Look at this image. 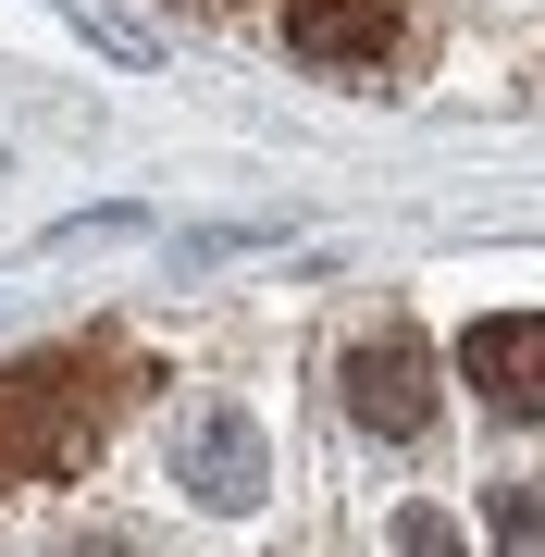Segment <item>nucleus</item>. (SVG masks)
Returning <instances> with one entry per match:
<instances>
[{
    "mask_svg": "<svg viewBox=\"0 0 545 557\" xmlns=\"http://www.w3.org/2000/svg\"><path fill=\"white\" fill-rule=\"evenodd\" d=\"M211 13H223V0H211Z\"/></svg>",
    "mask_w": 545,
    "mask_h": 557,
    "instance_id": "6e6552de",
    "label": "nucleus"
},
{
    "mask_svg": "<svg viewBox=\"0 0 545 557\" xmlns=\"http://www.w3.org/2000/svg\"><path fill=\"white\" fill-rule=\"evenodd\" d=\"M459 372L484 384V409L545 421V310H484V322L459 335Z\"/></svg>",
    "mask_w": 545,
    "mask_h": 557,
    "instance_id": "39448f33",
    "label": "nucleus"
},
{
    "mask_svg": "<svg viewBox=\"0 0 545 557\" xmlns=\"http://www.w3.org/2000/svg\"><path fill=\"white\" fill-rule=\"evenodd\" d=\"M397 545H409V557H471L459 508H397Z\"/></svg>",
    "mask_w": 545,
    "mask_h": 557,
    "instance_id": "423d86ee",
    "label": "nucleus"
},
{
    "mask_svg": "<svg viewBox=\"0 0 545 557\" xmlns=\"http://www.w3.org/2000/svg\"><path fill=\"white\" fill-rule=\"evenodd\" d=\"M100 458V359L38 347L0 372V483H75Z\"/></svg>",
    "mask_w": 545,
    "mask_h": 557,
    "instance_id": "f257e3e1",
    "label": "nucleus"
},
{
    "mask_svg": "<svg viewBox=\"0 0 545 557\" xmlns=\"http://www.w3.org/2000/svg\"><path fill=\"white\" fill-rule=\"evenodd\" d=\"M174 483H186L199 508H223V520L261 508V496H273V446H261V421H248L236 397H199V409L174 421Z\"/></svg>",
    "mask_w": 545,
    "mask_h": 557,
    "instance_id": "7ed1b4c3",
    "label": "nucleus"
},
{
    "mask_svg": "<svg viewBox=\"0 0 545 557\" xmlns=\"http://www.w3.org/2000/svg\"><path fill=\"white\" fill-rule=\"evenodd\" d=\"M347 421H360L372 446L434 434V347L409 335V322H372V335L347 347Z\"/></svg>",
    "mask_w": 545,
    "mask_h": 557,
    "instance_id": "f03ea898",
    "label": "nucleus"
},
{
    "mask_svg": "<svg viewBox=\"0 0 545 557\" xmlns=\"http://www.w3.org/2000/svg\"><path fill=\"white\" fill-rule=\"evenodd\" d=\"M285 50L310 75H384L409 50V0H285Z\"/></svg>",
    "mask_w": 545,
    "mask_h": 557,
    "instance_id": "20e7f679",
    "label": "nucleus"
},
{
    "mask_svg": "<svg viewBox=\"0 0 545 557\" xmlns=\"http://www.w3.org/2000/svg\"><path fill=\"white\" fill-rule=\"evenodd\" d=\"M75 557H137V545H124V533H75Z\"/></svg>",
    "mask_w": 545,
    "mask_h": 557,
    "instance_id": "0eeeda50",
    "label": "nucleus"
}]
</instances>
